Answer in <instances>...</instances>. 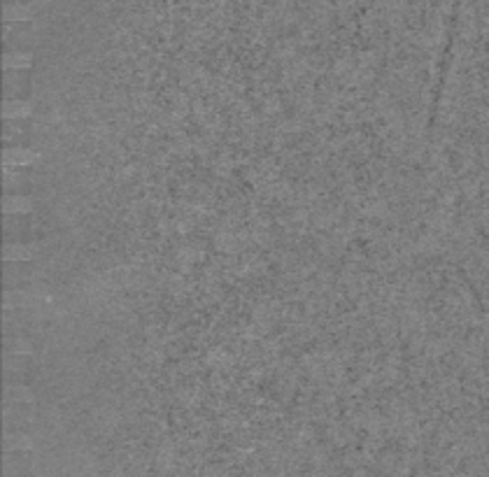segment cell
Returning <instances> with one entry per match:
<instances>
[{
    "instance_id": "cell-3",
    "label": "cell",
    "mask_w": 489,
    "mask_h": 477,
    "mask_svg": "<svg viewBox=\"0 0 489 477\" xmlns=\"http://www.w3.org/2000/svg\"><path fill=\"white\" fill-rule=\"evenodd\" d=\"M40 161V154L28 147H8L3 151V168H30Z\"/></svg>"
},
{
    "instance_id": "cell-4",
    "label": "cell",
    "mask_w": 489,
    "mask_h": 477,
    "mask_svg": "<svg viewBox=\"0 0 489 477\" xmlns=\"http://www.w3.org/2000/svg\"><path fill=\"white\" fill-rule=\"evenodd\" d=\"M28 89H30L28 75H23L19 70H10L5 75V96H8V100H19Z\"/></svg>"
},
{
    "instance_id": "cell-9",
    "label": "cell",
    "mask_w": 489,
    "mask_h": 477,
    "mask_svg": "<svg viewBox=\"0 0 489 477\" xmlns=\"http://www.w3.org/2000/svg\"><path fill=\"white\" fill-rule=\"evenodd\" d=\"M35 447V440L23 431H10L5 436V452H28Z\"/></svg>"
},
{
    "instance_id": "cell-5",
    "label": "cell",
    "mask_w": 489,
    "mask_h": 477,
    "mask_svg": "<svg viewBox=\"0 0 489 477\" xmlns=\"http://www.w3.org/2000/svg\"><path fill=\"white\" fill-rule=\"evenodd\" d=\"M5 405H35V394L23 384L8 382V387H5Z\"/></svg>"
},
{
    "instance_id": "cell-10",
    "label": "cell",
    "mask_w": 489,
    "mask_h": 477,
    "mask_svg": "<svg viewBox=\"0 0 489 477\" xmlns=\"http://www.w3.org/2000/svg\"><path fill=\"white\" fill-rule=\"evenodd\" d=\"M5 68H8V70H23V68H30V54L10 52L8 56H5Z\"/></svg>"
},
{
    "instance_id": "cell-6",
    "label": "cell",
    "mask_w": 489,
    "mask_h": 477,
    "mask_svg": "<svg viewBox=\"0 0 489 477\" xmlns=\"http://www.w3.org/2000/svg\"><path fill=\"white\" fill-rule=\"evenodd\" d=\"M33 112H35V105L30 100H26V98H19V100H5V105H3V117L8 121H23Z\"/></svg>"
},
{
    "instance_id": "cell-7",
    "label": "cell",
    "mask_w": 489,
    "mask_h": 477,
    "mask_svg": "<svg viewBox=\"0 0 489 477\" xmlns=\"http://www.w3.org/2000/svg\"><path fill=\"white\" fill-rule=\"evenodd\" d=\"M28 136H30V128L23 126L21 121H8V124H5L3 138L8 147H23V140H28Z\"/></svg>"
},
{
    "instance_id": "cell-8",
    "label": "cell",
    "mask_w": 489,
    "mask_h": 477,
    "mask_svg": "<svg viewBox=\"0 0 489 477\" xmlns=\"http://www.w3.org/2000/svg\"><path fill=\"white\" fill-rule=\"evenodd\" d=\"M3 210L5 215H28V212H33V198L30 195H5Z\"/></svg>"
},
{
    "instance_id": "cell-1",
    "label": "cell",
    "mask_w": 489,
    "mask_h": 477,
    "mask_svg": "<svg viewBox=\"0 0 489 477\" xmlns=\"http://www.w3.org/2000/svg\"><path fill=\"white\" fill-rule=\"evenodd\" d=\"M35 226L33 219H19L17 215L5 217V237L8 242H35Z\"/></svg>"
},
{
    "instance_id": "cell-2",
    "label": "cell",
    "mask_w": 489,
    "mask_h": 477,
    "mask_svg": "<svg viewBox=\"0 0 489 477\" xmlns=\"http://www.w3.org/2000/svg\"><path fill=\"white\" fill-rule=\"evenodd\" d=\"M3 182L8 195H28L33 177L26 168H3Z\"/></svg>"
}]
</instances>
